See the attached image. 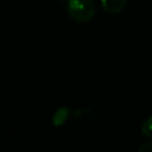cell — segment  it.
<instances>
[{
    "mask_svg": "<svg viewBox=\"0 0 152 152\" xmlns=\"http://www.w3.org/2000/svg\"><path fill=\"white\" fill-rule=\"evenodd\" d=\"M138 151H139V152H152V138H151L148 141L144 142V144L138 148Z\"/></svg>",
    "mask_w": 152,
    "mask_h": 152,
    "instance_id": "5b68a950",
    "label": "cell"
},
{
    "mask_svg": "<svg viewBox=\"0 0 152 152\" xmlns=\"http://www.w3.org/2000/svg\"><path fill=\"white\" fill-rule=\"evenodd\" d=\"M127 4V0H101V6L104 12L109 14H115L121 12Z\"/></svg>",
    "mask_w": 152,
    "mask_h": 152,
    "instance_id": "7a4b0ae2",
    "label": "cell"
},
{
    "mask_svg": "<svg viewBox=\"0 0 152 152\" xmlns=\"http://www.w3.org/2000/svg\"><path fill=\"white\" fill-rule=\"evenodd\" d=\"M66 10L69 15L77 21H88L95 14V6L91 0H68Z\"/></svg>",
    "mask_w": 152,
    "mask_h": 152,
    "instance_id": "6da1fadb",
    "label": "cell"
},
{
    "mask_svg": "<svg viewBox=\"0 0 152 152\" xmlns=\"http://www.w3.org/2000/svg\"><path fill=\"white\" fill-rule=\"evenodd\" d=\"M141 133L145 135V137H147V138H152V116H150V118H147L144 122H142V125H141Z\"/></svg>",
    "mask_w": 152,
    "mask_h": 152,
    "instance_id": "277c9868",
    "label": "cell"
},
{
    "mask_svg": "<svg viewBox=\"0 0 152 152\" xmlns=\"http://www.w3.org/2000/svg\"><path fill=\"white\" fill-rule=\"evenodd\" d=\"M68 115H69V110H68L66 108H64V107L59 108V109L55 113V115H53V119H52L53 125H55V126L63 125V122L66 120Z\"/></svg>",
    "mask_w": 152,
    "mask_h": 152,
    "instance_id": "3957f363",
    "label": "cell"
}]
</instances>
